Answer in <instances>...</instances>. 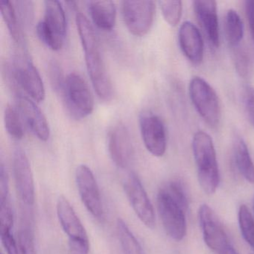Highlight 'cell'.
<instances>
[{
	"label": "cell",
	"mask_w": 254,
	"mask_h": 254,
	"mask_svg": "<svg viewBox=\"0 0 254 254\" xmlns=\"http://www.w3.org/2000/svg\"><path fill=\"white\" fill-rule=\"evenodd\" d=\"M13 175L16 188L22 201L27 206L35 203V191L30 163L22 148H17L13 153Z\"/></svg>",
	"instance_id": "obj_13"
},
{
	"label": "cell",
	"mask_w": 254,
	"mask_h": 254,
	"mask_svg": "<svg viewBox=\"0 0 254 254\" xmlns=\"http://www.w3.org/2000/svg\"><path fill=\"white\" fill-rule=\"evenodd\" d=\"M11 75L13 81L21 87L35 101L41 102L45 98V87L36 66L26 56L14 59Z\"/></svg>",
	"instance_id": "obj_9"
},
{
	"label": "cell",
	"mask_w": 254,
	"mask_h": 254,
	"mask_svg": "<svg viewBox=\"0 0 254 254\" xmlns=\"http://www.w3.org/2000/svg\"><path fill=\"white\" fill-rule=\"evenodd\" d=\"M236 166L244 178L250 184H254V163L248 145L242 138H237L234 143Z\"/></svg>",
	"instance_id": "obj_20"
},
{
	"label": "cell",
	"mask_w": 254,
	"mask_h": 254,
	"mask_svg": "<svg viewBox=\"0 0 254 254\" xmlns=\"http://www.w3.org/2000/svg\"><path fill=\"white\" fill-rule=\"evenodd\" d=\"M139 126L147 150L155 157L164 155L167 147V135L161 118L152 113H145L139 118Z\"/></svg>",
	"instance_id": "obj_11"
},
{
	"label": "cell",
	"mask_w": 254,
	"mask_h": 254,
	"mask_svg": "<svg viewBox=\"0 0 254 254\" xmlns=\"http://www.w3.org/2000/svg\"><path fill=\"white\" fill-rule=\"evenodd\" d=\"M18 237L20 254H38L35 248L33 230L29 220L26 218L22 223Z\"/></svg>",
	"instance_id": "obj_26"
},
{
	"label": "cell",
	"mask_w": 254,
	"mask_h": 254,
	"mask_svg": "<svg viewBox=\"0 0 254 254\" xmlns=\"http://www.w3.org/2000/svg\"><path fill=\"white\" fill-rule=\"evenodd\" d=\"M234 62L236 70L239 72V75L242 77H246L248 75L250 67H251V62L245 50H240L238 47L235 49Z\"/></svg>",
	"instance_id": "obj_29"
},
{
	"label": "cell",
	"mask_w": 254,
	"mask_h": 254,
	"mask_svg": "<svg viewBox=\"0 0 254 254\" xmlns=\"http://www.w3.org/2000/svg\"><path fill=\"white\" fill-rule=\"evenodd\" d=\"M8 193H9V184H8V175L3 163L0 166V204L8 202Z\"/></svg>",
	"instance_id": "obj_33"
},
{
	"label": "cell",
	"mask_w": 254,
	"mask_h": 254,
	"mask_svg": "<svg viewBox=\"0 0 254 254\" xmlns=\"http://www.w3.org/2000/svg\"><path fill=\"white\" fill-rule=\"evenodd\" d=\"M163 190L169 194V195L184 209L187 212L189 207L188 198L187 194L184 190V186L179 181H172L166 184L163 187Z\"/></svg>",
	"instance_id": "obj_28"
},
{
	"label": "cell",
	"mask_w": 254,
	"mask_h": 254,
	"mask_svg": "<svg viewBox=\"0 0 254 254\" xmlns=\"http://www.w3.org/2000/svg\"><path fill=\"white\" fill-rule=\"evenodd\" d=\"M178 41L186 58L194 64H200L203 59L204 46L197 26L191 22H184L178 32Z\"/></svg>",
	"instance_id": "obj_18"
},
{
	"label": "cell",
	"mask_w": 254,
	"mask_h": 254,
	"mask_svg": "<svg viewBox=\"0 0 254 254\" xmlns=\"http://www.w3.org/2000/svg\"><path fill=\"white\" fill-rule=\"evenodd\" d=\"M75 20L92 84L100 99L110 101L114 96V88L99 50L94 29L82 13L77 12Z\"/></svg>",
	"instance_id": "obj_1"
},
{
	"label": "cell",
	"mask_w": 254,
	"mask_h": 254,
	"mask_svg": "<svg viewBox=\"0 0 254 254\" xmlns=\"http://www.w3.org/2000/svg\"><path fill=\"white\" fill-rule=\"evenodd\" d=\"M20 113L11 105H7L4 112V123L7 132L16 139L23 137V123L21 121Z\"/></svg>",
	"instance_id": "obj_25"
},
{
	"label": "cell",
	"mask_w": 254,
	"mask_h": 254,
	"mask_svg": "<svg viewBox=\"0 0 254 254\" xmlns=\"http://www.w3.org/2000/svg\"><path fill=\"white\" fill-rule=\"evenodd\" d=\"M238 218L242 237L250 248L254 251V218L246 205H241Z\"/></svg>",
	"instance_id": "obj_24"
},
{
	"label": "cell",
	"mask_w": 254,
	"mask_h": 254,
	"mask_svg": "<svg viewBox=\"0 0 254 254\" xmlns=\"http://www.w3.org/2000/svg\"><path fill=\"white\" fill-rule=\"evenodd\" d=\"M0 230H11L14 224V214L9 202L0 204Z\"/></svg>",
	"instance_id": "obj_31"
},
{
	"label": "cell",
	"mask_w": 254,
	"mask_h": 254,
	"mask_svg": "<svg viewBox=\"0 0 254 254\" xmlns=\"http://www.w3.org/2000/svg\"><path fill=\"white\" fill-rule=\"evenodd\" d=\"M0 10L3 17L4 21L8 27L10 35L14 41L19 42L20 41V26L18 17L14 4L8 0H2L0 2Z\"/></svg>",
	"instance_id": "obj_23"
},
{
	"label": "cell",
	"mask_w": 254,
	"mask_h": 254,
	"mask_svg": "<svg viewBox=\"0 0 254 254\" xmlns=\"http://www.w3.org/2000/svg\"><path fill=\"white\" fill-rule=\"evenodd\" d=\"M156 5L154 1H123L122 14L130 33L136 36L146 35L154 23Z\"/></svg>",
	"instance_id": "obj_7"
},
{
	"label": "cell",
	"mask_w": 254,
	"mask_h": 254,
	"mask_svg": "<svg viewBox=\"0 0 254 254\" xmlns=\"http://www.w3.org/2000/svg\"><path fill=\"white\" fill-rule=\"evenodd\" d=\"M88 9L93 23L99 29L112 30L115 26L117 8L113 1H90Z\"/></svg>",
	"instance_id": "obj_19"
},
{
	"label": "cell",
	"mask_w": 254,
	"mask_h": 254,
	"mask_svg": "<svg viewBox=\"0 0 254 254\" xmlns=\"http://www.w3.org/2000/svg\"><path fill=\"white\" fill-rule=\"evenodd\" d=\"M57 214L61 226L69 238V245L89 242L84 225L64 196H60L58 200Z\"/></svg>",
	"instance_id": "obj_16"
},
{
	"label": "cell",
	"mask_w": 254,
	"mask_h": 254,
	"mask_svg": "<svg viewBox=\"0 0 254 254\" xmlns=\"http://www.w3.org/2000/svg\"><path fill=\"white\" fill-rule=\"evenodd\" d=\"M245 7L248 24H249L250 32L254 43V0L246 1Z\"/></svg>",
	"instance_id": "obj_36"
},
{
	"label": "cell",
	"mask_w": 254,
	"mask_h": 254,
	"mask_svg": "<svg viewBox=\"0 0 254 254\" xmlns=\"http://www.w3.org/2000/svg\"><path fill=\"white\" fill-rule=\"evenodd\" d=\"M245 108L251 123L254 126V88L246 87L244 94Z\"/></svg>",
	"instance_id": "obj_35"
},
{
	"label": "cell",
	"mask_w": 254,
	"mask_h": 254,
	"mask_svg": "<svg viewBox=\"0 0 254 254\" xmlns=\"http://www.w3.org/2000/svg\"><path fill=\"white\" fill-rule=\"evenodd\" d=\"M117 233L124 254H145L140 244L122 219L117 221Z\"/></svg>",
	"instance_id": "obj_22"
},
{
	"label": "cell",
	"mask_w": 254,
	"mask_h": 254,
	"mask_svg": "<svg viewBox=\"0 0 254 254\" xmlns=\"http://www.w3.org/2000/svg\"><path fill=\"white\" fill-rule=\"evenodd\" d=\"M108 150L113 161L118 167L126 169L131 163L133 148L130 133L121 123L115 125L108 134Z\"/></svg>",
	"instance_id": "obj_14"
},
{
	"label": "cell",
	"mask_w": 254,
	"mask_h": 254,
	"mask_svg": "<svg viewBox=\"0 0 254 254\" xmlns=\"http://www.w3.org/2000/svg\"><path fill=\"white\" fill-rule=\"evenodd\" d=\"M193 9L209 44L214 48H218L220 34L216 2L212 0L194 1Z\"/></svg>",
	"instance_id": "obj_17"
},
{
	"label": "cell",
	"mask_w": 254,
	"mask_h": 254,
	"mask_svg": "<svg viewBox=\"0 0 254 254\" xmlns=\"http://www.w3.org/2000/svg\"><path fill=\"white\" fill-rule=\"evenodd\" d=\"M191 145L199 184L206 194H214L219 185L220 173L213 141L207 133L199 130Z\"/></svg>",
	"instance_id": "obj_2"
},
{
	"label": "cell",
	"mask_w": 254,
	"mask_h": 254,
	"mask_svg": "<svg viewBox=\"0 0 254 254\" xmlns=\"http://www.w3.org/2000/svg\"></svg>",
	"instance_id": "obj_38"
},
{
	"label": "cell",
	"mask_w": 254,
	"mask_h": 254,
	"mask_svg": "<svg viewBox=\"0 0 254 254\" xmlns=\"http://www.w3.org/2000/svg\"><path fill=\"white\" fill-rule=\"evenodd\" d=\"M1 241L7 254H20L11 230H1Z\"/></svg>",
	"instance_id": "obj_34"
},
{
	"label": "cell",
	"mask_w": 254,
	"mask_h": 254,
	"mask_svg": "<svg viewBox=\"0 0 254 254\" xmlns=\"http://www.w3.org/2000/svg\"><path fill=\"white\" fill-rule=\"evenodd\" d=\"M44 4L45 14L37 25V34L47 47L53 50H61L67 29L64 10L56 0H47Z\"/></svg>",
	"instance_id": "obj_5"
},
{
	"label": "cell",
	"mask_w": 254,
	"mask_h": 254,
	"mask_svg": "<svg viewBox=\"0 0 254 254\" xmlns=\"http://www.w3.org/2000/svg\"><path fill=\"white\" fill-rule=\"evenodd\" d=\"M16 7L18 11L17 17H20L24 26H29L33 20V5L30 1H18L16 2ZM16 9V8H15Z\"/></svg>",
	"instance_id": "obj_30"
},
{
	"label": "cell",
	"mask_w": 254,
	"mask_h": 254,
	"mask_svg": "<svg viewBox=\"0 0 254 254\" xmlns=\"http://www.w3.org/2000/svg\"><path fill=\"white\" fill-rule=\"evenodd\" d=\"M225 254H238L237 251L235 250V248H233V245L229 248L228 251L225 253Z\"/></svg>",
	"instance_id": "obj_37"
},
{
	"label": "cell",
	"mask_w": 254,
	"mask_h": 254,
	"mask_svg": "<svg viewBox=\"0 0 254 254\" xmlns=\"http://www.w3.org/2000/svg\"><path fill=\"white\" fill-rule=\"evenodd\" d=\"M226 38L230 47H239L243 39L244 25L237 11L233 9L227 11L224 20Z\"/></svg>",
	"instance_id": "obj_21"
},
{
	"label": "cell",
	"mask_w": 254,
	"mask_h": 254,
	"mask_svg": "<svg viewBox=\"0 0 254 254\" xmlns=\"http://www.w3.org/2000/svg\"><path fill=\"white\" fill-rule=\"evenodd\" d=\"M124 190L139 220L148 228L154 229L156 224L154 207L136 174L131 172L127 175L124 183Z\"/></svg>",
	"instance_id": "obj_10"
},
{
	"label": "cell",
	"mask_w": 254,
	"mask_h": 254,
	"mask_svg": "<svg viewBox=\"0 0 254 254\" xmlns=\"http://www.w3.org/2000/svg\"><path fill=\"white\" fill-rule=\"evenodd\" d=\"M157 209L165 231L169 237L181 242L187 236V224L186 212L169 195L160 189L157 197Z\"/></svg>",
	"instance_id": "obj_6"
},
{
	"label": "cell",
	"mask_w": 254,
	"mask_h": 254,
	"mask_svg": "<svg viewBox=\"0 0 254 254\" xmlns=\"http://www.w3.org/2000/svg\"><path fill=\"white\" fill-rule=\"evenodd\" d=\"M160 9L165 20L172 26H176L182 16V2L179 0L160 1Z\"/></svg>",
	"instance_id": "obj_27"
},
{
	"label": "cell",
	"mask_w": 254,
	"mask_h": 254,
	"mask_svg": "<svg viewBox=\"0 0 254 254\" xmlns=\"http://www.w3.org/2000/svg\"><path fill=\"white\" fill-rule=\"evenodd\" d=\"M17 104L20 117L31 131L41 140L49 139L50 126L44 113L38 105L23 95H17Z\"/></svg>",
	"instance_id": "obj_15"
},
{
	"label": "cell",
	"mask_w": 254,
	"mask_h": 254,
	"mask_svg": "<svg viewBox=\"0 0 254 254\" xmlns=\"http://www.w3.org/2000/svg\"><path fill=\"white\" fill-rule=\"evenodd\" d=\"M77 187L80 197L87 210L96 218H102L104 210L99 186L91 169L80 165L75 172Z\"/></svg>",
	"instance_id": "obj_12"
},
{
	"label": "cell",
	"mask_w": 254,
	"mask_h": 254,
	"mask_svg": "<svg viewBox=\"0 0 254 254\" xmlns=\"http://www.w3.org/2000/svg\"><path fill=\"white\" fill-rule=\"evenodd\" d=\"M61 93L66 110L75 120L85 118L93 112V94L85 80L77 72H70L65 78Z\"/></svg>",
	"instance_id": "obj_3"
},
{
	"label": "cell",
	"mask_w": 254,
	"mask_h": 254,
	"mask_svg": "<svg viewBox=\"0 0 254 254\" xmlns=\"http://www.w3.org/2000/svg\"><path fill=\"white\" fill-rule=\"evenodd\" d=\"M199 224L206 246L217 254H225L232 246L228 236L212 208L203 204L199 208Z\"/></svg>",
	"instance_id": "obj_8"
},
{
	"label": "cell",
	"mask_w": 254,
	"mask_h": 254,
	"mask_svg": "<svg viewBox=\"0 0 254 254\" xmlns=\"http://www.w3.org/2000/svg\"><path fill=\"white\" fill-rule=\"evenodd\" d=\"M50 77L52 85L56 91H62L64 83L65 78L64 77L61 66L57 62L53 61L50 65Z\"/></svg>",
	"instance_id": "obj_32"
},
{
	"label": "cell",
	"mask_w": 254,
	"mask_h": 254,
	"mask_svg": "<svg viewBox=\"0 0 254 254\" xmlns=\"http://www.w3.org/2000/svg\"><path fill=\"white\" fill-rule=\"evenodd\" d=\"M189 95L203 121L211 127H217L221 119V104L212 86L201 77H193L189 84Z\"/></svg>",
	"instance_id": "obj_4"
}]
</instances>
